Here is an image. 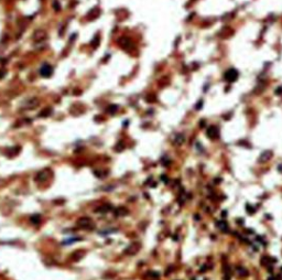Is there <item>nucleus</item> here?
Segmentation results:
<instances>
[{"mask_svg": "<svg viewBox=\"0 0 282 280\" xmlns=\"http://www.w3.org/2000/svg\"><path fill=\"white\" fill-rule=\"evenodd\" d=\"M184 136H183V135H181V133H179V135H176V137H175V139H174V143L175 144H177V146H180V144H182L183 142H184Z\"/></svg>", "mask_w": 282, "mask_h": 280, "instance_id": "11", "label": "nucleus"}, {"mask_svg": "<svg viewBox=\"0 0 282 280\" xmlns=\"http://www.w3.org/2000/svg\"><path fill=\"white\" fill-rule=\"evenodd\" d=\"M281 93H282V86H280V87L275 91V94H281Z\"/></svg>", "mask_w": 282, "mask_h": 280, "instance_id": "19", "label": "nucleus"}, {"mask_svg": "<svg viewBox=\"0 0 282 280\" xmlns=\"http://www.w3.org/2000/svg\"><path fill=\"white\" fill-rule=\"evenodd\" d=\"M119 44L121 45V48L125 50H130L132 48V42L127 38H121L119 41Z\"/></svg>", "mask_w": 282, "mask_h": 280, "instance_id": "7", "label": "nucleus"}, {"mask_svg": "<svg viewBox=\"0 0 282 280\" xmlns=\"http://www.w3.org/2000/svg\"><path fill=\"white\" fill-rule=\"evenodd\" d=\"M38 105H39V99L35 98V97H33V98L28 99L27 103L24 104L23 108H26V109H33V108H35Z\"/></svg>", "mask_w": 282, "mask_h": 280, "instance_id": "5", "label": "nucleus"}, {"mask_svg": "<svg viewBox=\"0 0 282 280\" xmlns=\"http://www.w3.org/2000/svg\"><path fill=\"white\" fill-rule=\"evenodd\" d=\"M139 249H140L139 244H132V245H130V246H128V248L125 250V253L128 254V255H135Z\"/></svg>", "mask_w": 282, "mask_h": 280, "instance_id": "8", "label": "nucleus"}, {"mask_svg": "<svg viewBox=\"0 0 282 280\" xmlns=\"http://www.w3.org/2000/svg\"><path fill=\"white\" fill-rule=\"evenodd\" d=\"M117 110H118V106H117V105H110V106L108 107V109H107V112L112 114V115L115 114Z\"/></svg>", "mask_w": 282, "mask_h": 280, "instance_id": "14", "label": "nucleus"}, {"mask_svg": "<svg viewBox=\"0 0 282 280\" xmlns=\"http://www.w3.org/2000/svg\"><path fill=\"white\" fill-rule=\"evenodd\" d=\"M77 225L82 228H88V227H92L94 226L93 224V221L89 218V217H82L77 221Z\"/></svg>", "mask_w": 282, "mask_h": 280, "instance_id": "3", "label": "nucleus"}, {"mask_svg": "<svg viewBox=\"0 0 282 280\" xmlns=\"http://www.w3.org/2000/svg\"><path fill=\"white\" fill-rule=\"evenodd\" d=\"M45 39H46V33L42 31V30H39V31L34 32V34H33V40L37 42H41Z\"/></svg>", "mask_w": 282, "mask_h": 280, "instance_id": "6", "label": "nucleus"}, {"mask_svg": "<svg viewBox=\"0 0 282 280\" xmlns=\"http://www.w3.org/2000/svg\"><path fill=\"white\" fill-rule=\"evenodd\" d=\"M128 214V211L125 208V207H120L117 209L116 212V215H119V216H123V215H127Z\"/></svg>", "mask_w": 282, "mask_h": 280, "instance_id": "13", "label": "nucleus"}, {"mask_svg": "<svg viewBox=\"0 0 282 280\" xmlns=\"http://www.w3.org/2000/svg\"><path fill=\"white\" fill-rule=\"evenodd\" d=\"M219 227H220L221 231L226 232V228H227V223H226V222H224V221H220V223H219Z\"/></svg>", "mask_w": 282, "mask_h": 280, "instance_id": "17", "label": "nucleus"}, {"mask_svg": "<svg viewBox=\"0 0 282 280\" xmlns=\"http://www.w3.org/2000/svg\"><path fill=\"white\" fill-rule=\"evenodd\" d=\"M98 43H99V36H96L95 39H94L93 41H92V45L96 49V48L98 46Z\"/></svg>", "mask_w": 282, "mask_h": 280, "instance_id": "15", "label": "nucleus"}, {"mask_svg": "<svg viewBox=\"0 0 282 280\" xmlns=\"http://www.w3.org/2000/svg\"><path fill=\"white\" fill-rule=\"evenodd\" d=\"M271 156H272V152L271 151H268V150H267V151H265L263 153L261 154L260 156V159H259V162H266V161H268V160L271 158Z\"/></svg>", "mask_w": 282, "mask_h": 280, "instance_id": "10", "label": "nucleus"}, {"mask_svg": "<svg viewBox=\"0 0 282 280\" xmlns=\"http://www.w3.org/2000/svg\"><path fill=\"white\" fill-rule=\"evenodd\" d=\"M49 179V174L46 173V170H44V171L40 172V173H38V176L35 178L37 181H40V182H44L45 180Z\"/></svg>", "mask_w": 282, "mask_h": 280, "instance_id": "9", "label": "nucleus"}, {"mask_svg": "<svg viewBox=\"0 0 282 280\" xmlns=\"http://www.w3.org/2000/svg\"><path fill=\"white\" fill-rule=\"evenodd\" d=\"M31 222L34 223V224L40 223V216H39V215H34V216L31 217Z\"/></svg>", "mask_w": 282, "mask_h": 280, "instance_id": "16", "label": "nucleus"}, {"mask_svg": "<svg viewBox=\"0 0 282 280\" xmlns=\"http://www.w3.org/2000/svg\"><path fill=\"white\" fill-rule=\"evenodd\" d=\"M207 137L211 138V139H217L219 136V131H218V128L216 126H211L208 129H207Z\"/></svg>", "mask_w": 282, "mask_h": 280, "instance_id": "4", "label": "nucleus"}, {"mask_svg": "<svg viewBox=\"0 0 282 280\" xmlns=\"http://www.w3.org/2000/svg\"><path fill=\"white\" fill-rule=\"evenodd\" d=\"M278 170H279V171H280V172L282 173V164H279V167H278Z\"/></svg>", "mask_w": 282, "mask_h": 280, "instance_id": "20", "label": "nucleus"}, {"mask_svg": "<svg viewBox=\"0 0 282 280\" xmlns=\"http://www.w3.org/2000/svg\"><path fill=\"white\" fill-rule=\"evenodd\" d=\"M51 113H52V109L51 108H45V109H43V110L40 113L39 116H40V117H49L51 115Z\"/></svg>", "mask_w": 282, "mask_h": 280, "instance_id": "12", "label": "nucleus"}, {"mask_svg": "<svg viewBox=\"0 0 282 280\" xmlns=\"http://www.w3.org/2000/svg\"><path fill=\"white\" fill-rule=\"evenodd\" d=\"M53 7H54L55 10H60V3L57 2V0H55V1L53 2Z\"/></svg>", "mask_w": 282, "mask_h": 280, "instance_id": "18", "label": "nucleus"}, {"mask_svg": "<svg viewBox=\"0 0 282 280\" xmlns=\"http://www.w3.org/2000/svg\"><path fill=\"white\" fill-rule=\"evenodd\" d=\"M224 78L227 82H235L236 79L238 78V72H237L235 68H230L225 73Z\"/></svg>", "mask_w": 282, "mask_h": 280, "instance_id": "2", "label": "nucleus"}, {"mask_svg": "<svg viewBox=\"0 0 282 280\" xmlns=\"http://www.w3.org/2000/svg\"><path fill=\"white\" fill-rule=\"evenodd\" d=\"M53 74V67L50 64H43V65L40 67V75L43 77H51Z\"/></svg>", "mask_w": 282, "mask_h": 280, "instance_id": "1", "label": "nucleus"}]
</instances>
